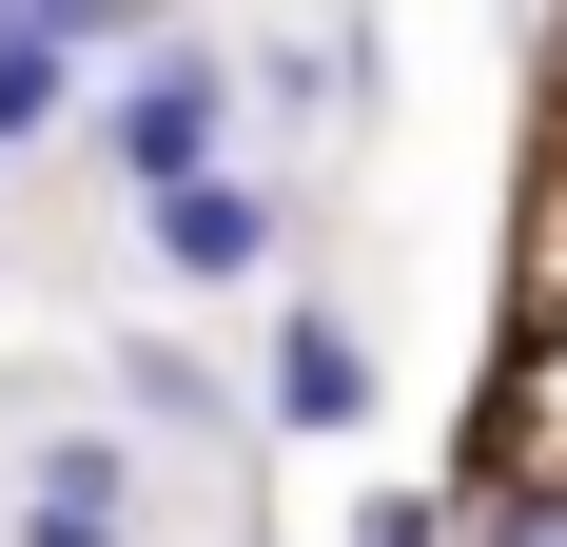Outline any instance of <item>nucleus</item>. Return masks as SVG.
<instances>
[{
  "label": "nucleus",
  "instance_id": "7",
  "mask_svg": "<svg viewBox=\"0 0 567 547\" xmlns=\"http://www.w3.org/2000/svg\"><path fill=\"white\" fill-rule=\"evenodd\" d=\"M470 547H567V489H489V508H470Z\"/></svg>",
  "mask_w": 567,
  "mask_h": 547
},
{
  "label": "nucleus",
  "instance_id": "4",
  "mask_svg": "<svg viewBox=\"0 0 567 547\" xmlns=\"http://www.w3.org/2000/svg\"><path fill=\"white\" fill-rule=\"evenodd\" d=\"M352 411H372V352L333 313H275V431H352Z\"/></svg>",
  "mask_w": 567,
  "mask_h": 547
},
{
  "label": "nucleus",
  "instance_id": "2",
  "mask_svg": "<svg viewBox=\"0 0 567 547\" xmlns=\"http://www.w3.org/2000/svg\"><path fill=\"white\" fill-rule=\"evenodd\" d=\"M20 547H137V450L117 431H59L20 469Z\"/></svg>",
  "mask_w": 567,
  "mask_h": 547
},
{
  "label": "nucleus",
  "instance_id": "8",
  "mask_svg": "<svg viewBox=\"0 0 567 547\" xmlns=\"http://www.w3.org/2000/svg\"><path fill=\"white\" fill-rule=\"evenodd\" d=\"M352 547H451V508H431V489H372V508H352Z\"/></svg>",
  "mask_w": 567,
  "mask_h": 547
},
{
  "label": "nucleus",
  "instance_id": "1",
  "mask_svg": "<svg viewBox=\"0 0 567 547\" xmlns=\"http://www.w3.org/2000/svg\"><path fill=\"white\" fill-rule=\"evenodd\" d=\"M99 157L137 176V216L196 196V176H235V79H216V40H157V59H137V99L99 117Z\"/></svg>",
  "mask_w": 567,
  "mask_h": 547
},
{
  "label": "nucleus",
  "instance_id": "3",
  "mask_svg": "<svg viewBox=\"0 0 567 547\" xmlns=\"http://www.w3.org/2000/svg\"><path fill=\"white\" fill-rule=\"evenodd\" d=\"M157 274H275V176H196V196H157Z\"/></svg>",
  "mask_w": 567,
  "mask_h": 547
},
{
  "label": "nucleus",
  "instance_id": "6",
  "mask_svg": "<svg viewBox=\"0 0 567 547\" xmlns=\"http://www.w3.org/2000/svg\"><path fill=\"white\" fill-rule=\"evenodd\" d=\"M117 411H157V431H216V372H196V352H117Z\"/></svg>",
  "mask_w": 567,
  "mask_h": 547
},
{
  "label": "nucleus",
  "instance_id": "5",
  "mask_svg": "<svg viewBox=\"0 0 567 547\" xmlns=\"http://www.w3.org/2000/svg\"><path fill=\"white\" fill-rule=\"evenodd\" d=\"M59 99H79V20L0 0V157H20V137H59Z\"/></svg>",
  "mask_w": 567,
  "mask_h": 547
}]
</instances>
